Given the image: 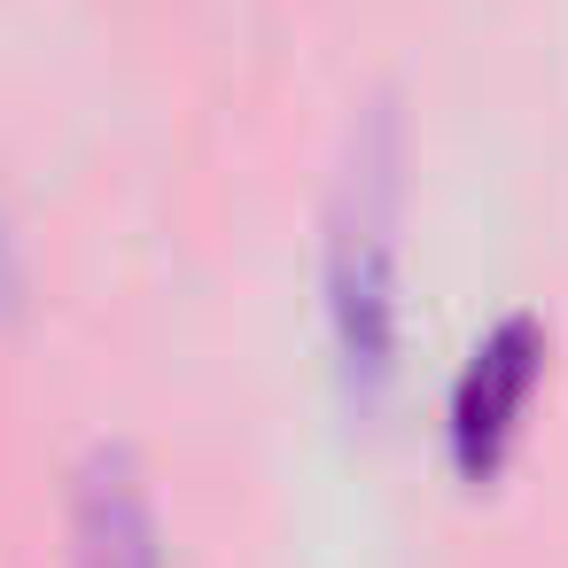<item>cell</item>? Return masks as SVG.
<instances>
[{
	"mask_svg": "<svg viewBox=\"0 0 568 568\" xmlns=\"http://www.w3.org/2000/svg\"><path fill=\"white\" fill-rule=\"evenodd\" d=\"M397 288H405V125L389 102H366L335 172L327 242H320V312H327L343 397L358 413H374L397 389V343H405Z\"/></svg>",
	"mask_w": 568,
	"mask_h": 568,
	"instance_id": "obj_1",
	"label": "cell"
},
{
	"mask_svg": "<svg viewBox=\"0 0 568 568\" xmlns=\"http://www.w3.org/2000/svg\"><path fill=\"white\" fill-rule=\"evenodd\" d=\"M17 288H24V265H17V234H9V219H0V304H17Z\"/></svg>",
	"mask_w": 568,
	"mask_h": 568,
	"instance_id": "obj_4",
	"label": "cell"
},
{
	"mask_svg": "<svg viewBox=\"0 0 568 568\" xmlns=\"http://www.w3.org/2000/svg\"><path fill=\"white\" fill-rule=\"evenodd\" d=\"M537 382H545V320L537 312H506L498 327L475 335V351L459 358L452 397H444V444H452V467L467 483L506 467Z\"/></svg>",
	"mask_w": 568,
	"mask_h": 568,
	"instance_id": "obj_2",
	"label": "cell"
},
{
	"mask_svg": "<svg viewBox=\"0 0 568 568\" xmlns=\"http://www.w3.org/2000/svg\"><path fill=\"white\" fill-rule=\"evenodd\" d=\"M71 568H164L156 483L133 444H94L71 475Z\"/></svg>",
	"mask_w": 568,
	"mask_h": 568,
	"instance_id": "obj_3",
	"label": "cell"
}]
</instances>
